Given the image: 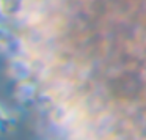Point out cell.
I'll list each match as a JSON object with an SVG mask.
<instances>
[{
	"label": "cell",
	"mask_w": 146,
	"mask_h": 140,
	"mask_svg": "<svg viewBox=\"0 0 146 140\" xmlns=\"http://www.w3.org/2000/svg\"><path fill=\"white\" fill-rule=\"evenodd\" d=\"M2 36H3V32H2V30H0V41H2Z\"/></svg>",
	"instance_id": "cell-2"
},
{
	"label": "cell",
	"mask_w": 146,
	"mask_h": 140,
	"mask_svg": "<svg viewBox=\"0 0 146 140\" xmlns=\"http://www.w3.org/2000/svg\"><path fill=\"white\" fill-rule=\"evenodd\" d=\"M3 121H5V112H3V109L0 107V126L3 124Z\"/></svg>",
	"instance_id": "cell-1"
}]
</instances>
